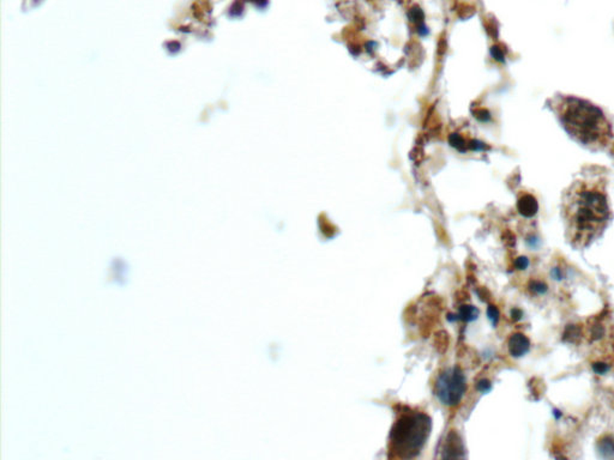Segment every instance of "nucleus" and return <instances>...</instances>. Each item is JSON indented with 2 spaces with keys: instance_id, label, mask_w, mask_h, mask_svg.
Segmentation results:
<instances>
[{
  "instance_id": "obj_1",
  "label": "nucleus",
  "mask_w": 614,
  "mask_h": 460,
  "mask_svg": "<svg viewBox=\"0 0 614 460\" xmlns=\"http://www.w3.org/2000/svg\"><path fill=\"white\" fill-rule=\"evenodd\" d=\"M562 210L566 237L575 248L601 237L612 219L605 176L594 171L574 181L564 193Z\"/></svg>"
},
{
  "instance_id": "obj_2",
  "label": "nucleus",
  "mask_w": 614,
  "mask_h": 460,
  "mask_svg": "<svg viewBox=\"0 0 614 460\" xmlns=\"http://www.w3.org/2000/svg\"><path fill=\"white\" fill-rule=\"evenodd\" d=\"M547 105L566 133L579 144L602 150L613 143L612 123L599 105L563 94L553 96Z\"/></svg>"
},
{
  "instance_id": "obj_3",
  "label": "nucleus",
  "mask_w": 614,
  "mask_h": 460,
  "mask_svg": "<svg viewBox=\"0 0 614 460\" xmlns=\"http://www.w3.org/2000/svg\"><path fill=\"white\" fill-rule=\"evenodd\" d=\"M431 425L430 417L422 412L401 417L391 429V451L401 459L417 456L429 438Z\"/></svg>"
},
{
  "instance_id": "obj_4",
  "label": "nucleus",
  "mask_w": 614,
  "mask_h": 460,
  "mask_svg": "<svg viewBox=\"0 0 614 460\" xmlns=\"http://www.w3.org/2000/svg\"><path fill=\"white\" fill-rule=\"evenodd\" d=\"M465 389V377L458 367L447 369L442 373L435 382V395L444 405H457L463 398Z\"/></svg>"
},
{
  "instance_id": "obj_5",
  "label": "nucleus",
  "mask_w": 614,
  "mask_h": 460,
  "mask_svg": "<svg viewBox=\"0 0 614 460\" xmlns=\"http://www.w3.org/2000/svg\"><path fill=\"white\" fill-rule=\"evenodd\" d=\"M508 350L513 357H522L531 350V339L523 333H513L508 341Z\"/></svg>"
},
{
  "instance_id": "obj_6",
  "label": "nucleus",
  "mask_w": 614,
  "mask_h": 460,
  "mask_svg": "<svg viewBox=\"0 0 614 460\" xmlns=\"http://www.w3.org/2000/svg\"><path fill=\"white\" fill-rule=\"evenodd\" d=\"M517 210L523 217L531 219L539 211V203H538L534 196H531L529 193H526V194H523L522 197H520V199H518Z\"/></svg>"
},
{
  "instance_id": "obj_7",
  "label": "nucleus",
  "mask_w": 614,
  "mask_h": 460,
  "mask_svg": "<svg viewBox=\"0 0 614 460\" xmlns=\"http://www.w3.org/2000/svg\"><path fill=\"white\" fill-rule=\"evenodd\" d=\"M444 458H460L463 457V445L456 433H450L445 443Z\"/></svg>"
},
{
  "instance_id": "obj_8",
  "label": "nucleus",
  "mask_w": 614,
  "mask_h": 460,
  "mask_svg": "<svg viewBox=\"0 0 614 460\" xmlns=\"http://www.w3.org/2000/svg\"><path fill=\"white\" fill-rule=\"evenodd\" d=\"M597 453L604 458H610L614 456V436L613 435H604L597 440Z\"/></svg>"
},
{
  "instance_id": "obj_9",
  "label": "nucleus",
  "mask_w": 614,
  "mask_h": 460,
  "mask_svg": "<svg viewBox=\"0 0 614 460\" xmlns=\"http://www.w3.org/2000/svg\"><path fill=\"white\" fill-rule=\"evenodd\" d=\"M582 339V329L579 325H567L564 333H563V341L571 344H576Z\"/></svg>"
},
{
  "instance_id": "obj_10",
  "label": "nucleus",
  "mask_w": 614,
  "mask_h": 460,
  "mask_svg": "<svg viewBox=\"0 0 614 460\" xmlns=\"http://www.w3.org/2000/svg\"><path fill=\"white\" fill-rule=\"evenodd\" d=\"M479 314H480V312L476 307L472 306V305H463L460 307L456 316L457 319L463 320L465 323H470V321L478 319Z\"/></svg>"
},
{
  "instance_id": "obj_11",
  "label": "nucleus",
  "mask_w": 614,
  "mask_h": 460,
  "mask_svg": "<svg viewBox=\"0 0 614 460\" xmlns=\"http://www.w3.org/2000/svg\"><path fill=\"white\" fill-rule=\"evenodd\" d=\"M528 289L533 295H545L549 291V285L539 280H531L528 283Z\"/></svg>"
},
{
  "instance_id": "obj_12",
  "label": "nucleus",
  "mask_w": 614,
  "mask_h": 460,
  "mask_svg": "<svg viewBox=\"0 0 614 460\" xmlns=\"http://www.w3.org/2000/svg\"><path fill=\"white\" fill-rule=\"evenodd\" d=\"M589 334H590L592 341H600V339L605 336V327H604L600 323H597V321H595V323L590 326Z\"/></svg>"
},
{
  "instance_id": "obj_13",
  "label": "nucleus",
  "mask_w": 614,
  "mask_h": 460,
  "mask_svg": "<svg viewBox=\"0 0 614 460\" xmlns=\"http://www.w3.org/2000/svg\"><path fill=\"white\" fill-rule=\"evenodd\" d=\"M487 318L491 321L492 325L496 327L500 319V312L498 309V307L495 306V305H490V306L487 307Z\"/></svg>"
},
{
  "instance_id": "obj_14",
  "label": "nucleus",
  "mask_w": 614,
  "mask_h": 460,
  "mask_svg": "<svg viewBox=\"0 0 614 460\" xmlns=\"http://www.w3.org/2000/svg\"><path fill=\"white\" fill-rule=\"evenodd\" d=\"M449 142H450V144H451V146H454V148H456V149L460 150V151H465V139H463L458 133H452V135H450V137H449Z\"/></svg>"
},
{
  "instance_id": "obj_15",
  "label": "nucleus",
  "mask_w": 614,
  "mask_h": 460,
  "mask_svg": "<svg viewBox=\"0 0 614 460\" xmlns=\"http://www.w3.org/2000/svg\"><path fill=\"white\" fill-rule=\"evenodd\" d=\"M592 372L597 374V375H605V374L610 372L611 366L608 364H606V362H602V361H597V362H592Z\"/></svg>"
},
{
  "instance_id": "obj_16",
  "label": "nucleus",
  "mask_w": 614,
  "mask_h": 460,
  "mask_svg": "<svg viewBox=\"0 0 614 460\" xmlns=\"http://www.w3.org/2000/svg\"><path fill=\"white\" fill-rule=\"evenodd\" d=\"M409 18L412 19L413 22L417 23L419 26H422V23H424V12L417 6H415V8H413L409 11Z\"/></svg>"
},
{
  "instance_id": "obj_17",
  "label": "nucleus",
  "mask_w": 614,
  "mask_h": 460,
  "mask_svg": "<svg viewBox=\"0 0 614 460\" xmlns=\"http://www.w3.org/2000/svg\"><path fill=\"white\" fill-rule=\"evenodd\" d=\"M531 265V260L528 257H524V255H521V257H518V258L515 259V262H513V266L516 270H526L528 269V266Z\"/></svg>"
},
{
  "instance_id": "obj_18",
  "label": "nucleus",
  "mask_w": 614,
  "mask_h": 460,
  "mask_svg": "<svg viewBox=\"0 0 614 460\" xmlns=\"http://www.w3.org/2000/svg\"><path fill=\"white\" fill-rule=\"evenodd\" d=\"M476 390L479 392H481V393H488L492 390V382L490 380H487V379H481L476 384Z\"/></svg>"
},
{
  "instance_id": "obj_19",
  "label": "nucleus",
  "mask_w": 614,
  "mask_h": 460,
  "mask_svg": "<svg viewBox=\"0 0 614 460\" xmlns=\"http://www.w3.org/2000/svg\"><path fill=\"white\" fill-rule=\"evenodd\" d=\"M551 276H552L553 280H556V281H562L563 278H564L562 269L558 268V266L553 268L552 270H551Z\"/></svg>"
},
{
  "instance_id": "obj_20",
  "label": "nucleus",
  "mask_w": 614,
  "mask_h": 460,
  "mask_svg": "<svg viewBox=\"0 0 614 460\" xmlns=\"http://www.w3.org/2000/svg\"><path fill=\"white\" fill-rule=\"evenodd\" d=\"M510 316H511V319L513 321H520L523 318V311L520 309V308H513L511 312H510Z\"/></svg>"
},
{
  "instance_id": "obj_21",
  "label": "nucleus",
  "mask_w": 614,
  "mask_h": 460,
  "mask_svg": "<svg viewBox=\"0 0 614 460\" xmlns=\"http://www.w3.org/2000/svg\"><path fill=\"white\" fill-rule=\"evenodd\" d=\"M492 56H493L497 60H499V62H503V60H504V53H503V51H501L499 47H492Z\"/></svg>"
},
{
  "instance_id": "obj_22",
  "label": "nucleus",
  "mask_w": 614,
  "mask_h": 460,
  "mask_svg": "<svg viewBox=\"0 0 614 460\" xmlns=\"http://www.w3.org/2000/svg\"><path fill=\"white\" fill-rule=\"evenodd\" d=\"M526 244L531 246V248H536L539 246V241L536 237H529V240H526Z\"/></svg>"
},
{
  "instance_id": "obj_23",
  "label": "nucleus",
  "mask_w": 614,
  "mask_h": 460,
  "mask_svg": "<svg viewBox=\"0 0 614 460\" xmlns=\"http://www.w3.org/2000/svg\"><path fill=\"white\" fill-rule=\"evenodd\" d=\"M553 416L557 421H559L563 417V412L559 409H553Z\"/></svg>"
},
{
  "instance_id": "obj_24",
  "label": "nucleus",
  "mask_w": 614,
  "mask_h": 460,
  "mask_svg": "<svg viewBox=\"0 0 614 460\" xmlns=\"http://www.w3.org/2000/svg\"><path fill=\"white\" fill-rule=\"evenodd\" d=\"M612 153H613L614 155V142L612 143Z\"/></svg>"
},
{
  "instance_id": "obj_25",
  "label": "nucleus",
  "mask_w": 614,
  "mask_h": 460,
  "mask_svg": "<svg viewBox=\"0 0 614 460\" xmlns=\"http://www.w3.org/2000/svg\"><path fill=\"white\" fill-rule=\"evenodd\" d=\"M613 350H614V342H613Z\"/></svg>"
}]
</instances>
